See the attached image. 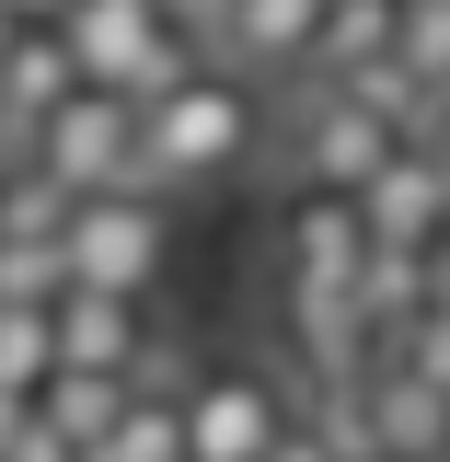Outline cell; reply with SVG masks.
<instances>
[{
  "instance_id": "ba28073f",
  "label": "cell",
  "mask_w": 450,
  "mask_h": 462,
  "mask_svg": "<svg viewBox=\"0 0 450 462\" xmlns=\"http://www.w3.org/2000/svg\"><path fill=\"white\" fill-rule=\"evenodd\" d=\"M358 266H370L358 197H335V185H289V208H278V278H300V289H358Z\"/></svg>"
},
{
  "instance_id": "44dd1931",
  "label": "cell",
  "mask_w": 450,
  "mask_h": 462,
  "mask_svg": "<svg viewBox=\"0 0 450 462\" xmlns=\"http://www.w3.org/2000/svg\"><path fill=\"white\" fill-rule=\"evenodd\" d=\"M173 12H185V35L208 47V35H220V12H231V0H173Z\"/></svg>"
},
{
  "instance_id": "9a60e30c",
  "label": "cell",
  "mask_w": 450,
  "mask_h": 462,
  "mask_svg": "<svg viewBox=\"0 0 450 462\" xmlns=\"http://www.w3.org/2000/svg\"><path fill=\"white\" fill-rule=\"evenodd\" d=\"M127 393H139L127 370H58L47 393H35V416H47L58 439H69V451H93V439L115 428V404H127Z\"/></svg>"
},
{
  "instance_id": "cb8c5ba5",
  "label": "cell",
  "mask_w": 450,
  "mask_h": 462,
  "mask_svg": "<svg viewBox=\"0 0 450 462\" xmlns=\"http://www.w3.org/2000/svg\"><path fill=\"white\" fill-rule=\"evenodd\" d=\"M346 462H404V451H381V439H370V451H346Z\"/></svg>"
},
{
  "instance_id": "d6986e66",
  "label": "cell",
  "mask_w": 450,
  "mask_h": 462,
  "mask_svg": "<svg viewBox=\"0 0 450 462\" xmlns=\"http://www.w3.org/2000/svg\"><path fill=\"white\" fill-rule=\"evenodd\" d=\"M266 462H346V451H335V439H324V416H300V428H289V439H278V451H266Z\"/></svg>"
},
{
  "instance_id": "2e32d148",
  "label": "cell",
  "mask_w": 450,
  "mask_h": 462,
  "mask_svg": "<svg viewBox=\"0 0 450 462\" xmlns=\"http://www.w3.org/2000/svg\"><path fill=\"white\" fill-rule=\"evenodd\" d=\"M58 382V336H47V312H23V300H0V393H47Z\"/></svg>"
},
{
  "instance_id": "ac0fdd59",
  "label": "cell",
  "mask_w": 450,
  "mask_h": 462,
  "mask_svg": "<svg viewBox=\"0 0 450 462\" xmlns=\"http://www.w3.org/2000/svg\"><path fill=\"white\" fill-rule=\"evenodd\" d=\"M393 358L416 370V382H439V393H450V312H427V324H404V336H393Z\"/></svg>"
},
{
  "instance_id": "e0dca14e",
  "label": "cell",
  "mask_w": 450,
  "mask_h": 462,
  "mask_svg": "<svg viewBox=\"0 0 450 462\" xmlns=\"http://www.w3.org/2000/svg\"><path fill=\"white\" fill-rule=\"evenodd\" d=\"M404 69H416V81H439L450 93V0H404Z\"/></svg>"
},
{
  "instance_id": "5bb4252c",
  "label": "cell",
  "mask_w": 450,
  "mask_h": 462,
  "mask_svg": "<svg viewBox=\"0 0 450 462\" xmlns=\"http://www.w3.org/2000/svg\"><path fill=\"white\" fill-rule=\"evenodd\" d=\"M81 462H197V439H185V404H173L162 382H139V393L115 404V428H105Z\"/></svg>"
},
{
  "instance_id": "603a6c76",
  "label": "cell",
  "mask_w": 450,
  "mask_h": 462,
  "mask_svg": "<svg viewBox=\"0 0 450 462\" xmlns=\"http://www.w3.org/2000/svg\"><path fill=\"white\" fill-rule=\"evenodd\" d=\"M0 12H12V23H58L69 0H0Z\"/></svg>"
},
{
  "instance_id": "30bf717a",
  "label": "cell",
  "mask_w": 450,
  "mask_h": 462,
  "mask_svg": "<svg viewBox=\"0 0 450 462\" xmlns=\"http://www.w3.org/2000/svg\"><path fill=\"white\" fill-rule=\"evenodd\" d=\"M358 416H370V439L404 462H450V393L439 382H416L393 346H370V370H358Z\"/></svg>"
},
{
  "instance_id": "8fae6325",
  "label": "cell",
  "mask_w": 450,
  "mask_h": 462,
  "mask_svg": "<svg viewBox=\"0 0 450 462\" xmlns=\"http://www.w3.org/2000/svg\"><path fill=\"white\" fill-rule=\"evenodd\" d=\"M69 93H81L69 35H58V23H12V47H0V151H23Z\"/></svg>"
},
{
  "instance_id": "ffe728a7",
  "label": "cell",
  "mask_w": 450,
  "mask_h": 462,
  "mask_svg": "<svg viewBox=\"0 0 450 462\" xmlns=\"http://www.w3.org/2000/svg\"><path fill=\"white\" fill-rule=\"evenodd\" d=\"M0 462H81V451H69V439H58L47 416H35V428H23V439H12V451H0Z\"/></svg>"
},
{
  "instance_id": "6da1fadb",
  "label": "cell",
  "mask_w": 450,
  "mask_h": 462,
  "mask_svg": "<svg viewBox=\"0 0 450 462\" xmlns=\"http://www.w3.org/2000/svg\"><path fill=\"white\" fill-rule=\"evenodd\" d=\"M278 116H266V81L231 69V58H197L185 81H162L139 105V185L151 197H220L266 162Z\"/></svg>"
},
{
  "instance_id": "7a4b0ae2",
  "label": "cell",
  "mask_w": 450,
  "mask_h": 462,
  "mask_svg": "<svg viewBox=\"0 0 450 462\" xmlns=\"http://www.w3.org/2000/svg\"><path fill=\"white\" fill-rule=\"evenodd\" d=\"M173 404H185L197 462H266L289 428H300L289 370H278V358H231V346H197V370L173 382Z\"/></svg>"
},
{
  "instance_id": "8992f818",
  "label": "cell",
  "mask_w": 450,
  "mask_h": 462,
  "mask_svg": "<svg viewBox=\"0 0 450 462\" xmlns=\"http://www.w3.org/2000/svg\"><path fill=\"white\" fill-rule=\"evenodd\" d=\"M23 162L47 173L58 197H105V185H139V105L105 93V81H81L69 105L23 139Z\"/></svg>"
},
{
  "instance_id": "9c48e42d",
  "label": "cell",
  "mask_w": 450,
  "mask_h": 462,
  "mask_svg": "<svg viewBox=\"0 0 450 462\" xmlns=\"http://www.w3.org/2000/svg\"><path fill=\"white\" fill-rule=\"evenodd\" d=\"M47 336H58V370H127V382H139V358L162 346V324H151V300H127V289H58Z\"/></svg>"
},
{
  "instance_id": "4fadbf2b",
  "label": "cell",
  "mask_w": 450,
  "mask_h": 462,
  "mask_svg": "<svg viewBox=\"0 0 450 462\" xmlns=\"http://www.w3.org/2000/svg\"><path fill=\"white\" fill-rule=\"evenodd\" d=\"M393 47H404V0H324L300 81H346V69H370V58H393Z\"/></svg>"
},
{
  "instance_id": "7c38bea8",
  "label": "cell",
  "mask_w": 450,
  "mask_h": 462,
  "mask_svg": "<svg viewBox=\"0 0 450 462\" xmlns=\"http://www.w3.org/2000/svg\"><path fill=\"white\" fill-rule=\"evenodd\" d=\"M312 23H324V0H231L220 35H208V58H231V69H300L312 58Z\"/></svg>"
},
{
  "instance_id": "52a82bcc",
  "label": "cell",
  "mask_w": 450,
  "mask_h": 462,
  "mask_svg": "<svg viewBox=\"0 0 450 462\" xmlns=\"http://www.w3.org/2000/svg\"><path fill=\"white\" fill-rule=\"evenodd\" d=\"M358 220H370V254H427L450 231V151L439 139H404L393 162L358 185Z\"/></svg>"
},
{
  "instance_id": "7402d4cb",
  "label": "cell",
  "mask_w": 450,
  "mask_h": 462,
  "mask_svg": "<svg viewBox=\"0 0 450 462\" xmlns=\"http://www.w3.org/2000/svg\"><path fill=\"white\" fill-rule=\"evenodd\" d=\"M427 289H439V312H450V231L427 243Z\"/></svg>"
},
{
  "instance_id": "5b68a950",
  "label": "cell",
  "mask_w": 450,
  "mask_h": 462,
  "mask_svg": "<svg viewBox=\"0 0 450 462\" xmlns=\"http://www.w3.org/2000/svg\"><path fill=\"white\" fill-rule=\"evenodd\" d=\"M266 151L289 162V185H335V197H358V185L393 162L404 139H393L370 105H358V93H324V81H300V105L278 116V139H266Z\"/></svg>"
},
{
  "instance_id": "3957f363",
  "label": "cell",
  "mask_w": 450,
  "mask_h": 462,
  "mask_svg": "<svg viewBox=\"0 0 450 462\" xmlns=\"http://www.w3.org/2000/svg\"><path fill=\"white\" fill-rule=\"evenodd\" d=\"M58 35H69V58H81V81H105V93H127V105H151L162 81H185V69L208 58L197 35H185L173 0H69Z\"/></svg>"
},
{
  "instance_id": "277c9868",
  "label": "cell",
  "mask_w": 450,
  "mask_h": 462,
  "mask_svg": "<svg viewBox=\"0 0 450 462\" xmlns=\"http://www.w3.org/2000/svg\"><path fill=\"white\" fill-rule=\"evenodd\" d=\"M58 266H69V289H127V300H151V289H162V266H173V197H151V185L69 197Z\"/></svg>"
}]
</instances>
